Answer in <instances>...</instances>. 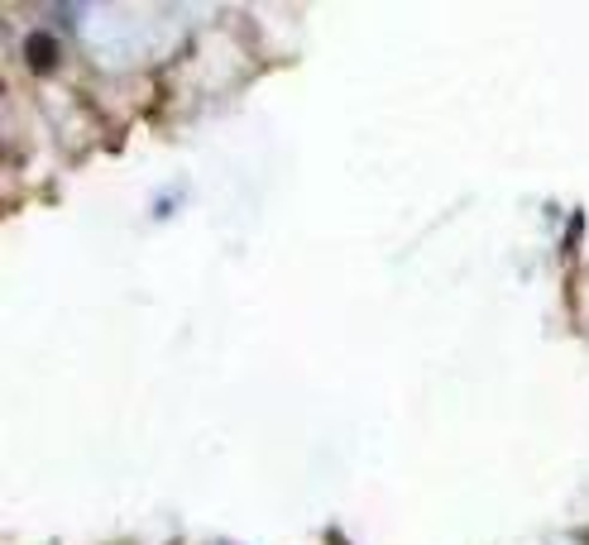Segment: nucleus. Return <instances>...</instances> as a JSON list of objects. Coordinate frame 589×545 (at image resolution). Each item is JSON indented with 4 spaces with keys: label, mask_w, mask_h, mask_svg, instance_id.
I'll use <instances>...</instances> for the list:
<instances>
[{
    "label": "nucleus",
    "mask_w": 589,
    "mask_h": 545,
    "mask_svg": "<svg viewBox=\"0 0 589 545\" xmlns=\"http://www.w3.org/2000/svg\"><path fill=\"white\" fill-rule=\"evenodd\" d=\"M24 58L35 62L39 72H49L53 62H58V43H53V34H29V43H24Z\"/></svg>",
    "instance_id": "f257e3e1"
}]
</instances>
